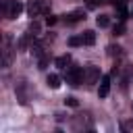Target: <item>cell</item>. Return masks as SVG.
<instances>
[{"label":"cell","instance_id":"6da1fadb","mask_svg":"<svg viewBox=\"0 0 133 133\" xmlns=\"http://www.w3.org/2000/svg\"><path fill=\"white\" fill-rule=\"evenodd\" d=\"M83 77H85V73H83L81 66H69L66 73H64V81H66L69 85H73V87H77V85L83 81Z\"/></svg>","mask_w":133,"mask_h":133},{"label":"cell","instance_id":"7a4b0ae2","mask_svg":"<svg viewBox=\"0 0 133 133\" xmlns=\"http://www.w3.org/2000/svg\"><path fill=\"white\" fill-rule=\"evenodd\" d=\"M98 79H100V69H98V66H87L83 81H85L87 85H94V83H98Z\"/></svg>","mask_w":133,"mask_h":133},{"label":"cell","instance_id":"3957f363","mask_svg":"<svg viewBox=\"0 0 133 133\" xmlns=\"http://www.w3.org/2000/svg\"><path fill=\"white\" fill-rule=\"evenodd\" d=\"M21 12H23V4H21L19 0H10V6H8V17H6V19H17Z\"/></svg>","mask_w":133,"mask_h":133},{"label":"cell","instance_id":"277c9868","mask_svg":"<svg viewBox=\"0 0 133 133\" xmlns=\"http://www.w3.org/2000/svg\"><path fill=\"white\" fill-rule=\"evenodd\" d=\"M108 91H110V75H102L98 96H100V98H106V96H108Z\"/></svg>","mask_w":133,"mask_h":133},{"label":"cell","instance_id":"5b68a950","mask_svg":"<svg viewBox=\"0 0 133 133\" xmlns=\"http://www.w3.org/2000/svg\"><path fill=\"white\" fill-rule=\"evenodd\" d=\"M27 12H29V17H37L39 12H42V0H29V4H27Z\"/></svg>","mask_w":133,"mask_h":133},{"label":"cell","instance_id":"8992f818","mask_svg":"<svg viewBox=\"0 0 133 133\" xmlns=\"http://www.w3.org/2000/svg\"><path fill=\"white\" fill-rule=\"evenodd\" d=\"M46 83H48L50 89H58V87H60V77H58L56 73H50L48 79H46Z\"/></svg>","mask_w":133,"mask_h":133},{"label":"cell","instance_id":"52a82bcc","mask_svg":"<svg viewBox=\"0 0 133 133\" xmlns=\"http://www.w3.org/2000/svg\"><path fill=\"white\" fill-rule=\"evenodd\" d=\"M81 19H85L83 8H77V10H73L71 15H66V21H69V23H75V21H81Z\"/></svg>","mask_w":133,"mask_h":133},{"label":"cell","instance_id":"ba28073f","mask_svg":"<svg viewBox=\"0 0 133 133\" xmlns=\"http://www.w3.org/2000/svg\"><path fill=\"white\" fill-rule=\"evenodd\" d=\"M81 37H83V44H85V46H94V44H96V33H94L91 29L83 31V33H81Z\"/></svg>","mask_w":133,"mask_h":133},{"label":"cell","instance_id":"9c48e42d","mask_svg":"<svg viewBox=\"0 0 133 133\" xmlns=\"http://www.w3.org/2000/svg\"><path fill=\"white\" fill-rule=\"evenodd\" d=\"M15 91H17V96H19V102H21V104H25V102H27V98H25V83H23V81H19V83H17Z\"/></svg>","mask_w":133,"mask_h":133},{"label":"cell","instance_id":"30bf717a","mask_svg":"<svg viewBox=\"0 0 133 133\" xmlns=\"http://www.w3.org/2000/svg\"><path fill=\"white\" fill-rule=\"evenodd\" d=\"M39 31H42V25H39L37 21H31V23H29V29H27V33H29L31 37H35V35H39Z\"/></svg>","mask_w":133,"mask_h":133},{"label":"cell","instance_id":"8fae6325","mask_svg":"<svg viewBox=\"0 0 133 133\" xmlns=\"http://www.w3.org/2000/svg\"><path fill=\"white\" fill-rule=\"evenodd\" d=\"M114 6H116V15H118V19H121V21H125V19H127V15H129L127 6H125L123 2H118V4H114Z\"/></svg>","mask_w":133,"mask_h":133},{"label":"cell","instance_id":"7c38bea8","mask_svg":"<svg viewBox=\"0 0 133 133\" xmlns=\"http://www.w3.org/2000/svg\"><path fill=\"white\" fill-rule=\"evenodd\" d=\"M96 25H98L100 29H106V27L110 25V17H108V15H100V17L96 19Z\"/></svg>","mask_w":133,"mask_h":133},{"label":"cell","instance_id":"4fadbf2b","mask_svg":"<svg viewBox=\"0 0 133 133\" xmlns=\"http://www.w3.org/2000/svg\"><path fill=\"white\" fill-rule=\"evenodd\" d=\"M69 62H71V56H69V54H62V56L56 58V66H58V69H66Z\"/></svg>","mask_w":133,"mask_h":133},{"label":"cell","instance_id":"5bb4252c","mask_svg":"<svg viewBox=\"0 0 133 133\" xmlns=\"http://www.w3.org/2000/svg\"><path fill=\"white\" fill-rule=\"evenodd\" d=\"M108 54H110L112 58H114V56L118 58V56H123V48L116 46V44H110V46H108Z\"/></svg>","mask_w":133,"mask_h":133},{"label":"cell","instance_id":"9a60e30c","mask_svg":"<svg viewBox=\"0 0 133 133\" xmlns=\"http://www.w3.org/2000/svg\"><path fill=\"white\" fill-rule=\"evenodd\" d=\"M129 77H131V66H129V64H125V73H123V79H121V87H123V89H127Z\"/></svg>","mask_w":133,"mask_h":133},{"label":"cell","instance_id":"2e32d148","mask_svg":"<svg viewBox=\"0 0 133 133\" xmlns=\"http://www.w3.org/2000/svg\"><path fill=\"white\" fill-rule=\"evenodd\" d=\"M112 31H114V35H116V37H118V35H125V31H127V27H125V21H121L118 25H114V29H112Z\"/></svg>","mask_w":133,"mask_h":133},{"label":"cell","instance_id":"e0dca14e","mask_svg":"<svg viewBox=\"0 0 133 133\" xmlns=\"http://www.w3.org/2000/svg\"><path fill=\"white\" fill-rule=\"evenodd\" d=\"M31 54L37 56V58H42V56H44V48H42L39 44H33V46H31Z\"/></svg>","mask_w":133,"mask_h":133},{"label":"cell","instance_id":"ac0fdd59","mask_svg":"<svg viewBox=\"0 0 133 133\" xmlns=\"http://www.w3.org/2000/svg\"><path fill=\"white\" fill-rule=\"evenodd\" d=\"M64 104H66V106H71V108H77V106H79V102H77V98H73V96H69V98H64Z\"/></svg>","mask_w":133,"mask_h":133},{"label":"cell","instance_id":"d6986e66","mask_svg":"<svg viewBox=\"0 0 133 133\" xmlns=\"http://www.w3.org/2000/svg\"><path fill=\"white\" fill-rule=\"evenodd\" d=\"M37 69H39V71H46V69H48V56H42V58H39Z\"/></svg>","mask_w":133,"mask_h":133},{"label":"cell","instance_id":"ffe728a7","mask_svg":"<svg viewBox=\"0 0 133 133\" xmlns=\"http://www.w3.org/2000/svg\"><path fill=\"white\" fill-rule=\"evenodd\" d=\"M81 44H83V37H81V35H79V37H71V39H69V46H73V48H75V46H81Z\"/></svg>","mask_w":133,"mask_h":133},{"label":"cell","instance_id":"44dd1931","mask_svg":"<svg viewBox=\"0 0 133 133\" xmlns=\"http://www.w3.org/2000/svg\"><path fill=\"white\" fill-rule=\"evenodd\" d=\"M42 12L50 15V0H42Z\"/></svg>","mask_w":133,"mask_h":133},{"label":"cell","instance_id":"7402d4cb","mask_svg":"<svg viewBox=\"0 0 133 133\" xmlns=\"http://www.w3.org/2000/svg\"><path fill=\"white\" fill-rule=\"evenodd\" d=\"M54 23H56V17H52V15L46 17V25H54Z\"/></svg>","mask_w":133,"mask_h":133},{"label":"cell","instance_id":"603a6c76","mask_svg":"<svg viewBox=\"0 0 133 133\" xmlns=\"http://www.w3.org/2000/svg\"><path fill=\"white\" fill-rule=\"evenodd\" d=\"M54 116H56V121H58V123H60V121H64V118H66V116H64V114H62V112H56V114H54Z\"/></svg>","mask_w":133,"mask_h":133},{"label":"cell","instance_id":"cb8c5ba5","mask_svg":"<svg viewBox=\"0 0 133 133\" xmlns=\"http://www.w3.org/2000/svg\"><path fill=\"white\" fill-rule=\"evenodd\" d=\"M131 17H133V8H131Z\"/></svg>","mask_w":133,"mask_h":133}]
</instances>
